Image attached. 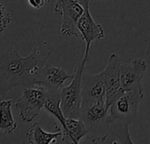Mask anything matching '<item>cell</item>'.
<instances>
[{
  "label": "cell",
  "mask_w": 150,
  "mask_h": 144,
  "mask_svg": "<svg viewBox=\"0 0 150 144\" xmlns=\"http://www.w3.org/2000/svg\"><path fill=\"white\" fill-rule=\"evenodd\" d=\"M27 138L29 143L32 144H50L55 143L58 137H62L63 132L58 130L56 133H48L44 131L38 122H33L28 128Z\"/></svg>",
  "instance_id": "13"
},
{
  "label": "cell",
  "mask_w": 150,
  "mask_h": 144,
  "mask_svg": "<svg viewBox=\"0 0 150 144\" xmlns=\"http://www.w3.org/2000/svg\"><path fill=\"white\" fill-rule=\"evenodd\" d=\"M21 96L15 100V107L19 110L21 119L25 122H32L40 113L47 99V90L42 86H33L22 90Z\"/></svg>",
  "instance_id": "5"
},
{
  "label": "cell",
  "mask_w": 150,
  "mask_h": 144,
  "mask_svg": "<svg viewBox=\"0 0 150 144\" xmlns=\"http://www.w3.org/2000/svg\"><path fill=\"white\" fill-rule=\"evenodd\" d=\"M54 12L61 16L60 34L63 36L79 37L78 21L84 13V6L80 0H62L55 4Z\"/></svg>",
  "instance_id": "6"
},
{
  "label": "cell",
  "mask_w": 150,
  "mask_h": 144,
  "mask_svg": "<svg viewBox=\"0 0 150 144\" xmlns=\"http://www.w3.org/2000/svg\"><path fill=\"white\" fill-rule=\"evenodd\" d=\"M88 55H84L81 62L76 66L73 71V78L69 85L64 86L60 91L61 108L65 118L80 119L82 103L81 84L82 75L86 69Z\"/></svg>",
  "instance_id": "4"
},
{
  "label": "cell",
  "mask_w": 150,
  "mask_h": 144,
  "mask_svg": "<svg viewBox=\"0 0 150 144\" xmlns=\"http://www.w3.org/2000/svg\"><path fill=\"white\" fill-rule=\"evenodd\" d=\"M144 98L143 92H125L109 106L110 136L107 141L115 143H132L129 126L137 115L139 101Z\"/></svg>",
  "instance_id": "2"
},
{
  "label": "cell",
  "mask_w": 150,
  "mask_h": 144,
  "mask_svg": "<svg viewBox=\"0 0 150 144\" xmlns=\"http://www.w3.org/2000/svg\"><path fill=\"white\" fill-rule=\"evenodd\" d=\"M81 2H90L91 0H80ZM103 1H110V0H103Z\"/></svg>",
  "instance_id": "18"
},
{
  "label": "cell",
  "mask_w": 150,
  "mask_h": 144,
  "mask_svg": "<svg viewBox=\"0 0 150 144\" xmlns=\"http://www.w3.org/2000/svg\"><path fill=\"white\" fill-rule=\"evenodd\" d=\"M11 21L12 19L10 13L6 11L2 3L0 2V33H3L7 28Z\"/></svg>",
  "instance_id": "16"
},
{
  "label": "cell",
  "mask_w": 150,
  "mask_h": 144,
  "mask_svg": "<svg viewBox=\"0 0 150 144\" xmlns=\"http://www.w3.org/2000/svg\"><path fill=\"white\" fill-rule=\"evenodd\" d=\"M146 69V62L141 58H134L128 63L120 64L121 86L125 92H143L141 81Z\"/></svg>",
  "instance_id": "7"
},
{
  "label": "cell",
  "mask_w": 150,
  "mask_h": 144,
  "mask_svg": "<svg viewBox=\"0 0 150 144\" xmlns=\"http://www.w3.org/2000/svg\"><path fill=\"white\" fill-rule=\"evenodd\" d=\"M18 127V124L12 113V100L0 101V131L6 134L13 133Z\"/></svg>",
  "instance_id": "14"
},
{
  "label": "cell",
  "mask_w": 150,
  "mask_h": 144,
  "mask_svg": "<svg viewBox=\"0 0 150 144\" xmlns=\"http://www.w3.org/2000/svg\"><path fill=\"white\" fill-rule=\"evenodd\" d=\"M61 91V90H60ZM60 91H47V99L44 108L60 122L62 127L65 126V116L61 108Z\"/></svg>",
  "instance_id": "15"
},
{
  "label": "cell",
  "mask_w": 150,
  "mask_h": 144,
  "mask_svg": "<svg viewBox=\"0 0 150 144\" xmlns=\"http://www.w3.org/2000/svg\"><path fill=\"white\" fill-rule=\"evenodd\" d=\"M50 55L45 43H35L27 56H21L14 48L0 52V99L14 87L35 86V77Z\"/></svg>",
  "instance_id": "1"
},
{
  "label": "cell",
  "mask_w": 150,
  "mask_h": 144,
  "mask_svg": "<svg viewBox=\"0 0 150 144\" xmlns=\"http://www.w3.org/2000/svg\"><path fill=\"white\" fill-rule=\"evenodd\" d=\"M62 1V0H57V1H56V4H58V3H60Z\"/></svg>",
  "instance_id": "19"
},
{
  "label": "cell",
  "mask_w": 150,
  "mask_h": 144,
  "mask_svg": "<svg viewBox=\"0 0 150 144\" xmlns=\"http://www.w3.org/2000/svg\"><path fill=\"white\" fill-rule=\"evenodd\" d=\"M81 94L82 103H106V85L104 70L97 74H89L86 71V69L84 70L82 75Z\"/></svg>",
  "instance_id": "8"
},
{
  "label": "cell",
  "mask_w": 150,
  "mask_h": 144,
  "mask_svg": "<svg viewBox=\"0 0 150 144\" xmlns=\"http://www.w3.org/2000/svg\"><path fill=\"white\" fill-rule=\"evenodd\" d=\"M61 141L64 143H79L87 136V128L81 119L66 118L65 126L63 127Z\"/></svg>",
  "instance_id": "12"
},
{
  "label": "cell",
  "mask_w": 150,
  "mask_h": 144,
  "mask_svg": "<svg viewBox=\"0 0 150 144\" xmlns=\"http://www.w3.org/2000/svg\"><path fill=\"white\" fill-rule=\"evenodd\" d=\"M121 61L115 53L110 54L104 70L106 85V105L109 107L120 95L124 93L120 81Z\"/></svg>",
  "instance_id": "9"
},
{
  "label": "cell",
  "mask_w": 150,
  "mask_h": 144,
  "mask_svg": "<svg viewBox=\"0 0 150 144\" xmlns=\"http://www.w3.org/2000/svg\"><path fill=\"white\" fill-rule=\"evenodd\" d=\"M28 4L35 9H40L45 4V0H28Z\"/></svg>",
  "instance_id": "17"
},
{
  "label": "cell",
  "mask_w": 150,
  "mask_h": 144,
  "mask_svg": "<svg viewBox=\"0 0 150 144\" xmlns=\"http://www.w3.org/2000/svg\"><path fill=\"white\" fill-rule=\"evenodd\" d=\"M80 119L87 128V137L91 142L107 141L110 136L109 107L105 102L81 104Z\"/></svg>",
  "instance_id": "3"
},
{
  "label": "cell",
  "mask_w": 150,
  "mask_h": 144,
  "mask_svg": "<svg viewBox=\"0 0 150 144\" xmlns=\"http://www.w3.org/2000/svg\"><path fill=\"white\" fill-rule=\"evenodd\" d=\"M81 2V1H80ZM84 6V13L78 21V31L80 33V37L86 43L85 55H89L91 44L96 40H102L104 38V30L102 25L97 24L89 10L90 2H81Z\"/></svg>",
  "instance_id": "10"
},
{
  "label": "cell",
  "mask_w": 150,
  "mask_h": 144,
  "mask_svg": "<svg viewBox=\"0 0 150 144\" xmlns=\"http://www.w3.org/2000/svg\"><path fill=\"white\" fill-rule=\"evenodd\" d=\"M73 73L69 75L60 67L43 66L35 77V85L42 86L47 91H60L67 79H71Z\"/></svg>",
  "instance_id": "11"
}]
</instances>
